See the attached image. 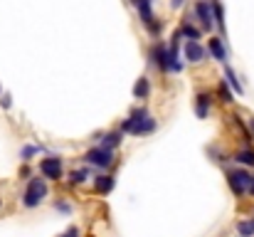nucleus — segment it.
I'll return each mask as SVG.
<instances>
[{
	"mask_svg": "<svg viewBox=\"0 0 254 237\" xmlns=\"http://www.w3.org/2000/svg\"><path fill=\"white\" fill-rule=\"evenodd\" d=\"M0 208H2V200H0Z\"/></svg>",
	"mask_w": 254,
	"mask_h": 237,
	"instance_id": "nucleus-32",
	"label": "nucleus"
},
{
	"mask_svg": "<svg viewBox=\"0 0 254 237\" xmlns=\"http://www.w3.org/2000/svg\"><path fill=\"white\" fill-rule=\"evenodd\" d=\"M0 94H2V89H0Z\"/></svg>",
	"mask_w": 254,
	"mask_h": 237,
	"instance_id": "nucleus-33",
	"label": "nucleus"
},
{
	"mask_svg": "<svg viewBox=\"0 0 254 237\" xmlns=\"http://www.w3.org/2000/svg\"><path fill=\"white\" fill-rule=\"evenodd\" d=\"M207 50H210V55L217 60V62H227V50H225V42H222V37H210V45H207Z\"/></svg>",
	"mask_w": 254,
	"mask_h": 237,
	"instance_id": "nucleus-13",
	"label": "nucleus"
},
{
	"mask_svg": "<svg viewBox=\"0 0 254 237\" xmlns=\"http://www.w3.org/2000/svg\"><path fill=\"white\" fill-rule=\"evenodd\" d=\"M227 185H230V190L237 198H242V195L250 193V188L254 185V173H250L247 168H230L227 170Z\"/></svg>",
	"mask_w": 254,
	"mask_h": 237,
	"instance_id": "nucleus-2",
	"label": "nucleus"
},
{
	"mask_svg": "<svg viewBox=\"0 0 254 237\" xmlns=\"http://www.w3.org/2000/svg\"><path fill=\"white\" fill-rule=\"evenodd\" d=\"M237 237H254V218L237 223Z\"/></svg>",
	"mask_w": 254,
	"mask_h": 237,
	"instance_id": "nucleus-20",
	"label": "nucleus"
},
{
	"mask_svg": "<svg viewBox=\"0 0 254 237\" xmlns=\"http://www.w3.org/2000/svg\"><path fill=\"white\" fill-rule=\"evenodd\" d=\"M114 188H116V178H114V175H96V178H94V193L109 195Z\"/></svg>",
	"mask_w": 254,
	"mask_h": 237,
	"instance_id": "nucleus-11",
	"label": "nucleus"
},
{
	"mask_svg": "<svg viewBox=\"0 0 254 237\" xmlns=\"http://www.w3.org/2000/svg\"><path fill=\"white\" fill-rule=\"evenodd\" d=\"M52 208H55L57 213H62V215H72V210H74V208H72V203H67V200H55V203H52Z\"/></svg>",
	"mask_w": 254,
	"mask_h": 237,
	"instance_id": "nucleus-24",
	"label": "nucleus"
},
{
	"mask_svg": "<svg viewBox=\"0 0 254 237\" xmlns=\"http://www.w3.org/2000/svg\"><path fill=\"white\" fill-rule=\"evenodd\" d=\"M146 116H151V114H148V109H146V106H136V109H131L128 121H141V119H146Z\"/></svg>",
	"mask_w": 254,
	"mask_h": 237,
	"instance_id": "nucleus-23",
	"label": "nucleus"
},
{
	"mask_svg": "<svg viewBox=\"0 0 254 237\" xmlns=\"http://www.w3.org/2000/svg\"><path fill=\"white\" fill-rule=\"evenodd\" d=\"M0 106L2 109H10L12 106V96L10 94H0Z\"/></svg>",
	"mask_w": 254,
	"mask_h": 237,
	"instance_id": "nucleus-27",
	"label": "nucleus"
},
{
	"mask_svg": "<svg viewBox=\"0 0 254 237\" xmlns=\"http://www.w3.org/2000/svg\"><path fill=\"white\" fill-rule=\"evenodd\" d=\"M60 237H82V233H79V228H74V225H72V228H67Z\"/></svg>",
	"mask_w": 254,
	"mask_h": 237,
	"instance_id": "nucleus-26",
	"label": "nucleus"
},
{
	"mask_svg": "<svg viewBox=\"0 0 254 237\" xmlns=\"http://www.w3.org/2000/svg\"><path fill=\"white\" fill-rule=\"evenodd\" d=\"M50 195V188H47V180L45 178H30L27 180V188H25V195H22V205L27 210H35L45 203V198Z\"/></svg>",
	"mask_w": 254,
	"mask_h": 237,
	"instance_id": "nucleus-1",
	"label": "nucleus"
},
{
	"mask_svg": "<svg viewBox=\"0 0 254 237\" xmlns=\"http://www.w3.org/2000/svg\"><path fill=\"white\" fill-rule=\"evenodd\" d=\"M131 5L138 10V15H141V22L148 27L153 20H156V15H153V0H131Z\"/></svg>",
	"mask_w": 254,
	"mask_h": 237,
	"instance_id": "nucleus-10",
	"label": "nucleus"
},
{
	"mask_svg": "<svg viewBox=\"0 0 254 237\" xmlns=\"http://www.w3.org/2000/svg\"><path fill=\"white\" fill-rule=\"evenodd\" d=\"M247 129H250V134H252V139H254V116L247 119Z\"/></svg>",
	"mask_w": 254,
	"mask_h": 237,
	"instance_id": "nucleus-30",
	"label": "nucleus"
},
{
	"mask_svg": "<svg viewBox=\"0 0 254 237\" xmlns=\"http://www.w3.org/2000/svg\"><path fill=\"white\" fill-rule=\"evenodd\" d=\"M84 160L89 165H94V168H111V163H114V151H109V149H101V146H94V149H89L84 154Z\"/></svg>",
	"mask_w": 254,
	"mask_h": 237,
	"instance_id": "nucleus-4",
	"label": "nucleus"
},
{
	"mask_svg": "<svg viewBox=\"0 0 254 237\" xmlns=\"http://www.w3.org/2000/svg\"><path fill=\"white\" fill-rule=\"evenodd\" d=\"M178 32H180V37H185L188 42H197V40L202 37V30H200V27H195L192 22H188V20L180 25V30H178Z\"/></svg>",
	"mask_w": 254,
	"mask_h": 237,
	"instance_id": "nucleus-15",
	"label": "nucleus"
},
{
	"mask_svg": "<svg viewBox=\"0 0 254 237\" xmlns=\"http://www.w3.org/2000/svg\"><path fill=\"white\" fill-rule=\"evenodd\" d=\"M20 178H25V180H30V178H32V170H30V165H27V163L20 168Z\"/></svg>",
	"mask_w": 254,
	"mask_h": 237,
	"instance_id": "nucleus-28",
	"label": "nucleus"
},
{
	"mask_svg": "<svg viewBox=\"0 0 254 237\" xmlns=\"http://www.w3.org/2000/svg\"><path fill=\"white\" fill-rule=\"evenodd\" d=\"M183 5H185V0H170V7H173V10H180Z\"/></svg>",
	"mask_w": 254,
	"mask_h": 237,
	"instance_id": "nucleus-29",
	"label": "nucleus"
},
{
	"mask_svg": "<svg viewBox=\"0 0 254 237\" xmlns=\"http://www.w3.org/2000/svg\"><path fill=\"white\" fill-rule=\"evenodd\" d=\"M210 109H212V94L205 89V91H197L195 96V114L200 119H207L210 116Z\"/></svg>",
	"mask_w": 254,
	"mask_h": 237,
	"instance_id": "nucleus-9",
	"label": "nucleus"
},
{
	"mask_svg": "<svg viewBox=\"0 0 254 237\" xmlns=\"http://www.w3.org/2000/svg\"><path fill=\"white\" fill-rule=\"evenodd\" d=\"M235 160H237V163H242V165H250V168H254V149H252V146H247V149L237 151V154H235Z\"/></svg>",
	"mask_w": 254,
	"mask_h": 237,
	"instance_id": "nucleus-18",
	"label": "nucleus"
},
{
	"mask_svg": "<svg viewBox=\"0 0 254 237\" xmlns=\"http://www.w3.org/2000/svg\"><path fill=\"white\" fill-rule=\"evenodd\" d=\"M205 55H207V50H205L200 42H188V40H185L183 57H185L188 65H200V62H205Z\"/></svg>",
	"mask_w": 254,
	"mask_h": 237,
	"instance_id": "nucleus-6",
	"label": "nucleus"
},
{
	"mask_svg": "<svg viewBox=\"0 0 254 237\" xmlns=\"http://www.w3.org/2000/svg\"><path fill=\"white\" fill-rule=\"evenodd\" d=\"M101 149H109V151H114V149H119L121 146V141H124V134L121 131H106V134H101Z\"/></svg>",
	"mask_w": 254,
	"mask_h": 237,
	"instance_id": "nucleus-14",
	"label": "nucleus"
},
{
	"mask_svg": "<svg viewBox=\"0 0 254 237\" xmlns=\"http://www.w3.org/2000/svg\"><path fill=\"white\" fill-rule=\"evenodd\" d=\"M217 96H220V101H225V104H232V101H235V94H232V89H230L225 81L217 86Z\"/></svg>",
	"mask_w": 254,
	"mask_h": 237,
	"instance_id": "nucleus-22",
	"label": "nucleus"
},
{
	"mask_svg": "<svg viewBox=\"0 0 254 237\" xmlns=\"http://www.w3.org/2000/svg\"><path fill=\"white\" fill-rule=\"evenodd\" d=\"M89 175H91V170H89V168H79V170H72V173H69V180H67V183H69V188H72V185H82V183H86V178H89Z\"/></svg>",
	"mask_w": 254,
	"mask_h": 237,
	"instance_id": "nucleus-19",
	"label": "nucleus"
},
{
	"mask_svg": "<svg viewBox=\"0 0 254 237\" xmlns=\"http://www.w3.org/2000/svg\"><path fill=\"white\" fill-rule=\"evenodd\" d=\"M42 151V146H32V144H27V146H22V151H20V158H22V163H30L32 156H37Z\"/></svg>",
	"mask_w": 254,
	"mask_h": 237,
	"instance_id": "nucleus-21",
	"label": "nucleus"
},
{
	"mask_svg": "<svg viewBox=\"0 0 254 237\" xmlns=\"http://www.w3.org/2000/svg\"><path fill=\"white\" fill-rule=\"evenodd\" d=\"M225 84L232 86V94H245V86L240 84V79H237V75H235V70L227 67V65H225Z\"/></svg>",
	"mask_w": 254,
	"mask_h": 237,
	"instance_id": "nucleus-16",
	"label": "nucleus"
},
{
	"mask_svg": "<svg viewBox=\"0 0 254 237\" xmlns=\"http://www.w3.org/2000/svg\"><path fill=\"white\" fill-rule=\"evenodd\" d=\"M148 60H151V65L153 67H158L163 75L168 72V60H166V42H156L153 47H151V52H148Z\"/></svg>",
	"mask_w": 254,
	"mask_h": 237,
	"instance_id": "nucleus-8",
	"label": "nucleus"
},
{
	"mask_svg": "<svg viewBox=\"0 0 254 237\" xmlns=\"http://www.w3.org/2000/svg\"><path fill=\"white\" fill-rule=\"evenodd\" d=\"M133 96H136V99H148V96H151V79L148 77L138 79L136 86H133Z\"/></svg>",
	"mask_w": 254,
	"mask_h": 237,
	"instance_id": "nucleus-17",
	"label": "nucleus"
},
{
	"mask_svg": "<svg viewBox=\"0 0 254 237\" xmlns=\"http://www.w3.org/2000/svg\"><path fill=\"white\" fill-rule=\"evenodd\" d=\"M210 10H212V25L220 30V35H225V7L220 0H210Z\"/></svg>",
	"mask_w": 254,
	"mask_h": 237,
	"instance_id": "nucleus-12",
	"label": "nucleus"
},
{
	"mask_svg": "<svg viewBox=\"0 0 254 237\" xmlns=\"http://www.w3.org/2000/svg\"><path fill=\"white\" fill-rule=\"evenodd\" d=\"M146 30H148L153 37H158V35H161V30H163V22H161V20H153V22H151Z\"/></svg>",
	"mask_w": 254,
	"mask_h": 237,
	"instance_id": "nucleus-25",
	"label": "nucleus"
},
{
	"mask_svg": "<svg viewBox=\"0 0 254 237\" xmlns=\"http://www.w3.org/2000/svg\"><path fill=\"white\" fill-rule=\"evenodd\" d=\"M40 173L45 180H60L62 178V158L60 156H50L40 160Z\"/></svg>",
	"mask_w": 254,
	"mask_h": 237,
	"instance_id": "nucleus-5",
	"label": "nucleus"
},
{
	"mask_svg": "<svg viewBox=\"0 0 254 237\" xmlns=\"http://www.w3.org/2000/svg\"><path fill=\"white\" fill-rule=\"evenodd\" d=\"M192 15L200 20V25H202V30H212L215 25H212V10H210V0H197L195 2V10H192Z\"/></svg>",
	"mask_w": 254,
	"mask_h": 237,
	"instance_id": "nucleus-7",
	"label": "nucleus"
},
{
	"mask_svg": "<svg viewBox=\"0 0 254 237\" xmlns=\"http://www.w3.org/2000/svg\"><path fill=\"white\" fill-rule=\"evenodd\" d=\"M156 126H158V121H156L153 116H146V119H141V121H128V119H124L119 131H121V134H131V136H143V134H153Z\"/></svg>",
	"mask_w": 254,
	"mask_h": 237,
	"instance_id": "nucleus-3",
	"label": "nucleus"
},
{
	"mask_svg": "<svg viewBox=\"0 0 254 237\" xmlns=\"http://www.w3.org/2000/svg\"><path fill=\"white\" fill-rule=\"evenodd\" d=\"M250 195H254V185H252V188H250Z\"/></svg>",
	"mask_w": 254,
	"mask_h": 237,
	"instance_id": "nucleus-31",
	"label": "nucleus"
}]
</instances>
